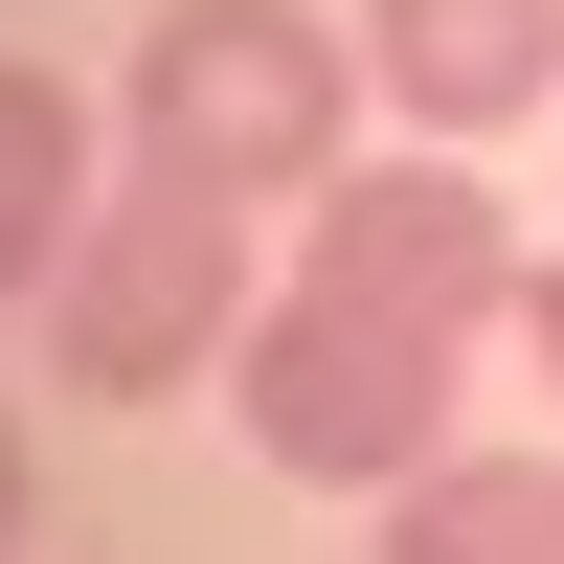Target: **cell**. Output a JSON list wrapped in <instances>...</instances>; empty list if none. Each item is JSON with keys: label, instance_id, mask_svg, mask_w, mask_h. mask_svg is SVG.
Wrapping results in <instances>:
<instances>
[{"label": "cell", "instance_id": "obj_2", "mask_svg": "<svg viewBox=\"0 0 564 564\" xmlns=\"http://www.w3.org/2000/svg\"><path fill=\"white\" fill-rule=\"evenodd\" d=\"M249 316H271L249 204H226V181H181V159H113L90 249L45 271V384H68V406H181Z\"/></svg>", "mask_w": 564, "mask_h": 564}, {"label": "cell", "instance_id": "obj_9", "mask_svg": "<svg viewBox=\"0 0 564 564\" xmlns=\"http://www.w3.org/2000/svg\"><path fill=\"white\" fill-rule=\"evenodd\" d=\"M0 542H23V430H0Z\"/></svg>", "mask_w": 564, "mask_h": 564}, {"label": "cell", "instance_id": "obj_1", "mask_svg": "<svg viewBox=\"0 0 564 564\" xmlns=\"http://www.w3.org/2000/svg\"><path fill=\"white\" fill-rule=\"evenodd\" d=\"M361 90L384 68H361V23H316V0H159L113 135L181 159V181H226V204H316V181L361 159Z\"/></svg>", "mask_w": 564, "mask_h": 564}, {"label": "cell", "instance_id": "obj_6", "mask_svg": "<svg viewBox=\"0 0 564 564\" xmlns=\"http://www.w3.org/2000/svg\"><path fill=\"white\" fill-rule=\"evenodd\" d=\"M90 204H113L90 90H68V68H0V294H45V271L90 249Z\"/></svg>", "mask_w": 564, "mask_h": 564}, {"label": "cell", "instance_id": "obj_7", "mask_svg": "<svg viewBox=\"0 0 564 564\" xmlns=\"http://www.w3.org/2000/svg\"><path fill=\"white\" fill-rule=\"evenodd\" d=\"M384 564H564V452H430Z\"/></svg>", "mask_w": 564, "mask_h": 564}, {"label": "cell", "instance_id": "obj_8", "mask_svg": "<svg viewBox=\"0 0 564 564\" xmlns=\"http://www.w3.org/2000/svg\"><path fill=\"white\" fill-rule=\"evenodd\" d=\"M520 361H542V384H564V249L520 271Z\"/></svg>", "mask_w": 564, "mask_h": 564}, {"label": "cell", "instance_id": "obj_5", "mask_svg": "<svg viewBox=\"0 0 564 564\" xmlns=\"http://www.w3.org/2000/svg\"><path fill=\"white\" fill-rule=\"evenodd\" d=\"M361 68H384V113L406 135H520L564 113V0H361Z\"/></svg>", "mask_w": 564, "mask_h": 564}, {"label": "cell", "instance_id": "obj_3", "mask_svg": "<svg viewBox=\"0 0 564 564\" xmlns=\"http://www.w3.org/2000/svg\"><path fill=\"white\" fill-rule=\"evenodd\" d=\"M452 361H475V339H430V316H361V294H316V271H271V316L226 339V406H249L271 475H316V497H406V475L452 452Z\"/></svg>", "mask_w": 564, "mask_h": 564}, {"label": "cell", "instance_id": "obj_4", "mask_svg": "<svg viewBox=\"0 0 564 564\" xmlns=\"http://www.w3.org/2000/svg\"><path fill=\"white\" fill-rule=\"evenodd\" d=\"M316 294H361V316H430V339H497V316H520V226H497V181L475 159H452V135H430V159H339V181H316Z\"/></svg>", "mask_w": 564, "mask_h": 564}]
</instances>
